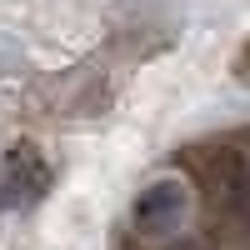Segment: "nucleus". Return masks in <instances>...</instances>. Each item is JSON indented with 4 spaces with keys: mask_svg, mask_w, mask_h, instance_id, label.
<instances>
[{
    "mask_svg": "<svg viewBox=\"0 0 250 250\" xmlns=\"http://www.w3.org/2000/svg\"><path fill=\"white\" fill-rule=\"evenodd\" d=\"M180 220H185V185L180 180H155L135 200V225L145 235H170Z\"/></svg>",
    "mask_w": 250,
    "mask_h": 250,
    "instance_id": "nucleus-2",
    "label": "nucleus"
},
{
    "mask_svg": "<svg viewBox=\"0 0 250 250\" xmlns=\"http://www.w3.org/2000/svg\"><path fill=\"white\" fill-rule=\"evenodd\" d=\"M220 200H225V210L250 230V155H235L220 170Z\"/></svg>",
    "mask_w": 250,
    "mask_h": 250,
    "instance_id": "nucleus-3",
    "label": "nucleus"
},
{
    "mask_svg": "<svg viewBox=\"0 0 250 250\" xmlns=\"http://www.w3.org/2000/svg\"><path fill=\"white\" fill-rule=\"evenodd\" d=\"M50 190V165L45 155L35 150L30 140H15L5 160H0V205L5 210H30V205H40Z\"/></svg>",
    "mask_w": 250,
    "mask_h": 250,
    "instance_id": "nucleus-1",
    "label": "nucleus"
}]
</instances>
